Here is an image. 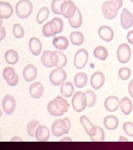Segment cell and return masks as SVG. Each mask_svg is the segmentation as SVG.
Segmentation results:
<instances>
[{
    "instance_id": "obj_1",
    "label": "cell",
    "mask_w": 133,
    "mask_h": 150,
    "mask_svg": "<svg viewBox=\"0 0 133 150\" xmlns=\"http://www.w3.org/2000/svg\"><path fill=\"white\" fill-rule=\"evenodd\" d=\"M69 106L70 105L65 99L58 96L48 103L47 110L51 115L58 117L63 116L64 113L67 112Z\"/></svg>"
},
{
    "instance_id": "obj_2",
    "label": "cell",
    "mask_w": 133,
    "mask_h": 150,
    "mask_svg": "<svg viewBox=\"0 0 133 150\" xmlns=\"http://www.w3.org/2000/svg\"><path fill=\"white\" fill-rule=\"evenodd\" d=\"M123 5L122 0H110L104 2L101 6L104 16L108 20H113L117 16L118 12Z\"/></svg>"
},
{
    "instance_id": "obj_3",
    "label": "cell",
    "mask_w": 133,
    "mask_h": 150,
    "mask_svg": "<svg viewBox=\"0 0 133 150\" xmlns=\"http://www.w3.org/2000/svg\"><path fill=\"white\" fill-rule=\"evenodd\" d=\"M70 129V122L69 118L57 120L53 122L52 126V132L54 136L59 137L67 134Z\"/></svg>"
},
{
    "instance_id": "obj_4",
    "label": "cell",
    "mask_w": 133,
    "mask_h": 150,
    "mask_svg": "<svg viewBox=\"0 0 133 150\" xmlns=\"http://www.w3.org/2000/svg\"><path fill=\"white\" fill-rule=\"evenodd\" d=\"M32 11L33 5L29 0H21L16 4V14L20 18H27L31 15Z\"/></svg>"
},
{
    "instance_id": "obj_5",
    "label": "cell",
    "mask_w": 133,
    "mask_h": 150,
    "mask_svg": "<svg viewBox=\"0 0 133 150\" xmlns=\"http://www.w3.org/2000/svg\"><path fill=\"white\" fill-rule=\"evenodd\" d=\"M72 105L76 112H81L84 111L87 106L85 93L82 91L75 92L72 98Z\"/></svg>"
},
{
    "instance_id": "obj_6",
    "label": "cell",
    "mask_w": 133,
    "mask_h": 150,
    "mask_svg": "<svg viewBox=\"0 0 133 150\" xmlns=\"http://www.w3.org/2000/svg\"><path fill=\"white\" fill-rule=\"evenodd\" d=\"M89 59L88 51L83 48L79 50L75 54L74 64L78 69H83L87 64Z\"/></svg>"
},
{
    "instance_id": "obj_7",
    "label": "cell",
    "mask_w": 133,
    "mask_h": 150,
    "mask_svg": "<svg viewBox=\"0 0 133 150\" xmlns=\"http://www.w3.org/2000/svg\"><path fill=\"white\" fill-rule=\"evenodd\" d=\"M132 56V50L127 43H122L118 47L117 58L122 64H127L129 61Z\"/></svg>"
},
{
    "instance_id": "obj_8",
    "label": "cell",
    "mask_w": 133,
    "mask_h": 150,
    "mask_svg": "<svg viewBox=\"0 0 133 150\" xmlns=\"http://www.w3.org/2000/svg\"><path fill=\"white\" fill-rule=\"evenodd\" d=\"M67 74L62 69H56L53 70L49 75V80L54 86L61 85L67 79Z\"/></svg>"
},
{
    "instance_id": "obj_9",
    "label": "cell",
    "mask_w": 133,
    "mask_h": 150,
    "mask_svg": "<svg viewBox=\"0 0 133 150\" xmlns=\"http://www.w3.org/2000/svg\"><path fill=\"white\" fill-rule=\"evenodd\" d=\"M51 61L54 67L57 69H62L67 64V58L63 52L55 51L52 52Z\"/></svg>"
},
{
    "instance_id": "obj_10",
    "label": "cell",
    "mask_w": 133,
    "mask_h": 150,
    "mask_svg": "<svg viewBox=\"0 0 133 150\" xmlns=\"http://www.w3.org/2000/svg\"><path fill=\"white\" fill-rule=\"evenodd\" d=\"M77 10V7L73 1H65L61 7V15L64 16L65 18L70 19L75 16Z\"/></svg>"
},
{
    "instance_id": "obj_11",
    "label": "cell",
    "mask_w": 133,
    "mask_h": 150,
    "mask_svg": "<svg viewBox=\"0 0 133 150\" xmlns=\"http://www.w3.org/2000/svg\"><path fill=\"white\" fill-rule=\"evenodd\" d=\"M2 107L5 112L7 115H12L14 112L16 108V101L13 97L7 95L2 101Z\"/></svg>"
},
{
    "instance_id": "obj_12",
    "label": "cell",
    "mask_w": 133,
    "mask_h": 150,
    "mask_svg": "<svg viewBox=\"0 0 133 150\" xmlns=\"http://www.w3.org/2000/svg\"><path fill=\"white\" fill-rule=\"evenodd\" d=\"M121 25L125 30H128L133 25V15L127 8H124L120 16Z\"/></svg>"
},
{
    "instance_id": "obj_13",
    "label": "cell",
    "mask_w": 133,
    "mask_h": 150,
    "mask_svg": "<svg viewBox=\"0 0 133 150\" xmlns=\"http://www.w3.org/2000/svg\"><path fill=\"white\" fill-rule=\"evenodd\" d=\"M104 82L105 76L101 71L96 72L91 77V86L95 90L100 89L104 85Z\"/></svg>"
},
{
    "instance_id": "obj_14",
    "label": "cell",
    "mask_w": 133,
    "mask_h": 150,
    "mask_svg": "<svg viewBox=\"0 0 133 150\" xmlns=\"http://www.w3.org/2000/svg\"><path fill=\"white\" fill-rule=\"evenodd\" d=\"M80 122L85 129L87 134H88L90 137H91L96 132V126L94 125L91 122L89 119L86 116H82L80 117Z\"/></svg>"
},
{
    "instance_id": "obj_15",
    "label": "cell",
    "mask_w": 133,
    "mask_h": 150,
    "mask_svg": "<svg viewBox=\"0 0 133 150\" xmlns=\"http://www.w3.org/2000/svg\"><path fill=\"white\" fill-rule=\"evenodd\" d=\"M37 72V69L34 65L28 64L23 69V78L27 82H31L36 79Z\"/></svg>"
},
{
    "instance_id": "obj_16",
    "label": "cell",
    "mask_w": 133,
    "mask_h": 150,
    "mask_svg": "<svg viewBox=\"0 0 133 150\" xmlns=\"http://www.w3.org/2000/svg\"><path fill=\"white\" fill-rule=\"evenodd\" d=\"M98 35L102 40L106 42H110L114 37V33L110 27L103 26L99 27Z\"/></svg>"
},
{
    "instance_id": "obj_17",
    "label": "cell",
    "mask_w": 133,
    "mask_h": 150,
    "mask_svg": "<svg viewBox=\"0 0 133 150\" xmlns=\"http://www.w3.org/2000/svg\"><path fill=\"white\" fill-rule=\"evenodd\" d=\"M104 106L108 111L114 112L118 110L120 106V101L117 97H108L105 100Z\"/></svg>"
},
{
    "instance_id": "obj_18",
    "label": "cell",
    "mask_w": 133,
    "mask_h": 150,
    "mask_svg": "<svg viewBox=\"0 0 133 150\" xmlns=\"http://www.w3.org/2000/svg\"><path fill=\"white\" fill-rule=\"evenodd\" d=\"M30 93L32 98L38 99L42 96L44 88L42 83L36 82L33 83L29 88Z\"/></svg>"
},
{
    "instance_id": "obj_19",
    "label": "cell",
    "mask_w": 133,
    "mask_h": 150,
    "mask_svg": "<svg viewBox=\"0 0 133 150\" xmlns=\"http://www.w3.org/2000/svg\"><path fill=\"white\" fill-rule=\"evenodd\" d=\"M29 47L30 51L34 56H37L42 51V43L41 41L37 38H32L30 40Z\"/></svg>"
},
{
    "instance_id": "obj_20",
    "label": "cell",
    "mask_w": 133,
    "mask_h": 150,
    "mask_svg": "<svg viewBox=\"0 0 133 150\" xmlns=\"http://www.w3.org/2000/svg\"><path fill=\"white\" fill-rule=\"evenodd\" d=\"M13 13V7L10 4L4 1L0 2V17L8 19L11 17Z\"/></svg>"
},
{
    "instance_id": "obj_21",
    "label": "cell",
    "mask_w": 133,
    "mask_h": 150,
    "mask_svg": "<svg viewBox=\"0 0 133 150\" xmlns=\"http://www.w3.org/2000/svg\"><path fill=\"white\" fill-rule=\"evenodd\" d=\"M50 136L49 129L45 126L40 125L36 130L35 137L38 141L45 142L48 141Z\"/></svg>"
},
{
    "instance_id": "obj_22",
    "label": "cell",
    "mask_w": 133,
    "mask_h": 150,
    "mask_svg": "<svg viewBox=\"0 0 133 150\" xmlns=\"http://www.w3.org/2000/svg\"><path fill=\"white\" fill-rule=\"evenodd\" d=\"M51 30L54 35L60 33L63 30V22L59 17H55L49 22Z\"/></svg>"
},
{
    "instance_id": "obj_23",
    "label": "cell",
    "mask_w": 133,
    "mask_h": 150,
    "mask_svg": "<svg viewBox=\"0 0 133 150\" xmlns=\"http://www.w3.org/2000/svg\"><path fill=\"white\" fill-rule=\"evenodd\" d=\"M53 46L60 51H63L68 48L69 41L64 36H58L54 38L53 40Z\"/></svg>"
},
{
    "instance_id": "obj_24",
    "label": "cell",
    "mask_w": 133,
    "mask_h": 150,
    "mask_svg": "<svg viewBox=\"0 0 133 150\" xmlns=\"http://www.w3.org/2000/svg\"><path fill=\"white\" fill-rule=\"evenodd\" d=\"M104 125L106 129L114 130L117 129L119 125V120L114 116L108 115L104 119Z\"/></svg>"
},
{
    "instance_id": "obj_25",
    "label": "cell",
    "mask_w": 133,
    "mask_h": 150,
    "mask_svg": "<svg viewBox=\"0 0 133 150\" xmlns=\"http://www.w3.org/2000/svg\"><path fill=\"white\" fill-rule=\"evenodd\" d=\"M120 107L122 112L125 115H128L133 110V103L128 97H125L120 100Z\"/></svg>"
},
{
    "instance_id": "obj_26",
    "label": "cell",
    "mask_w": 133,
    "mask_h": 150,
    "mask_svg": "<svg viewBox=\"0 0 133 150\" xmlns=\"http://www.w3.org/2000/svg\"><path fill=\"white\" fill-rule=\"evenodd\" d=\"M75 91V87L70 82H67L62 83L61 86V94L67 98H69L72 95Z\"/></svg>"
},
{
    "instance_id": "obj_27",
    "label": "cell",
    "mask_w": 133,
    "mask_h": 150,
    "mask_svg": "<svg viewBox=\"0 0 133 150\" xmlns=\"http://www.w3.org/2000/svg\"><path fill=\"white\" fill-rule=\"evenodd\" d=\"M68 21L71 27L74 28H80L82 26V22H83V18H82L81 12L78 8H77V12L75 13V16L72 18L68 19Z\"/></svg>"
},
{
    "instance_id": "obj_28",
    "label": "cell",
    "mask_w": 133,
    "mask_h": 150,
    "mask_svg": "<svg viewBox=\"0 0 133 150\" xmlns=\"http://www.w3.org/2000/svg\"><path fill=\"white\" fill-rule=\"evenodd\" d=\"M74 82L76 87L83 88L85 87L88 82V76L83 72H80L75 76Z\"/></svg>"
},
{
    "instance_id": "obj_29",
    "label": "cell",
    "mask_w": 133,
    "mask_h": 150,
    "mask_svg": "<svg viewBox=\"0 0 133 150\" xmlns=\"http://www.w3.org/2000/svg\"><path fill=\"white\" fill-rule=\"evenodd\" d=\"M69 38L71 42L75 46L82 45L84 41V36L83 34L79 31L72 32Z\"/></svg>"
},
{
    "instance_id": "obj_30",
    "label": "cell",
    "mask_w": 133,
    "mask_h": 150,
    "mask_svg": "<svg viewBox=\"0 0 133 150\" xmlns=\"http://www.w3.org/2000/svg\"><path fill=\"white\" fill-rule=\"evenodd\" d=\"M5 59L8 64H16L19 59L18 54L14 50H7L5 53Z\"/></svg>"
},
{
    "instance_id": "obj_31",
    "label": "cell",
    "mask_w": 133,
    "mask_h": 150,
    "mask_svg": "<svg viewBox=\"0 0 133 150\" xmlns=\"http://www.w3.org/2000/svg\"><path fill=\"white\" fill-rule=\"evenodd\" d=\"M94 56L96 59L104 61L108 58V52L105 47L99 46L96 47L94 50Z\"/></svg>"
},
{
    "instance_id": "obj_32",
    "label": "cell",
    "mask_w": 133,
    "mask_h": 150,
    "mask_svg": "<svg viewBox=\"0 0 133 150\" xmlns=\"http://www.w3.org/2000/svg\"><path fill=\"white\" fill-rule=\"evenodd\" d=\"M49 15V10L48 7H43L38 11L36 21L39 24H42L43 23L47 20Z\"/></svg>"
},
{
    "instance_id": "obj_33",
    "label": "cell",
    "mask_w": 133,
    "mask_h": 150,
    "mask_svg": "<svg viewBox=\"0 0 133 150\" xmlns=\"http://www.w3.org/2000/svg\"><path fill=\"white\" fill-rule=\"evenodd\" d=\"M39 126L40 123L37 120H32L30 121L27 126V131L29 136L32 137H34L36 130Z\"/></svg>"
},
{
    "instance_id": "obj_34",
    "label": "cell",
    "mask_w": 133,
    "mask_h": 150,
    "mask_svg": "<svg viewBox=\"0 0 133 150\" xmlns=\"http://www.w3.org/2000/svg\"><path fill=\"white\" fill-rule=\"evenodd\" d=\"M52 52L50 51H45L41 56V62L43 65L47 68H52L53 66L51 61V55Z\"/></svg>"
},
{
    "instance_id": "obj_35",
    "label": "cell",
    "mask_w": 133,
    "mask_h": 150,
    "mask_svg": "<svg viewBox=\"0 0 133 150\" xmlns=\"http://www.w3.org/2000/svg\"><path fill=\"white\" fill-rule=\"evenodd\" d=\"M16 74L15 69L11 67H7L3 71V77L6 81L7 83L13 80L16 76Z\"/></svg>"
},
{
    "instance_id": "obj_36",
    "label": "cell",
    "mask_w": 133,
    "mask_h": 150,
    "mask_svg": "<svg viewBox=\"0 0 133 150\" xmlns=\"http://www.w3.org/2000/svg\"><path fill=\"white\" fill-rule=\"evenodd\" d=\"M85 93L87 97V107L89 108L93 107L96 102V93L91 90H88L85 92Z\"/></svg>"
},
{
    "instance_id": "obj_37",
    "label": "cell",
    "mask_w": 133,
    "mask_h": 150,
    "mask_svg": "<svg viewBox=\"0 0 133 150\" xmlns=\"http://www.w3.org/2000/svg\"><path fill=\"white\" fill-rule=\"evenodd\" d=\"M96 134L91 137V139L93 142H103L105 139V133L104 130L101 127L96 126Z\"/></svg>"
},
{
    "instance_id": "obj_38",
    "label": "cell",
    "mask_w": 133,
    "mask_h": 150,
    "mask_svg": "<svg viewBox=\"0 0 133 150\" xmlns=\"http://www.w3.org/2000/svg\"><path fill=\"white\" fill-rule=\"evenodd\" d=\"M65 0H53L51 4L52 11L53 13L56 15H61V7Z\"/></svg>"
},
{
    "instance_id": "obj_39",
    "label": "cell",
    "mask_w": 133,
    "mask_h": 150,
    "mask_svg": "<svg viewBox=\"0 0 133 150\" xmlns=\"http://www.w3.org/2000/svg\"><path fill=\"white\" fill-rule=\"evenodd\" d=\"M13 33L15 38H21L24 36L25 31L23 27L20 24L16 23L13 27Z\"/></svg>"
},
{
    "instance_id": "obj_40",
    "label": "cell",
    "mask_w": 133,
    "mask_h": 150,
    "mask_svg": "<svg viewBox=\"0 0 133 150\" xmlns=\"http://www.w3.org/2000/svg\"><path fill=\"white\" fill-rule=\"evenodd\" d=\"M118 75L122 80H127L131 75V70L128 67H122L119 70Z\"/></svg>"
},
{
    "instance_id": "obj_41",
    "label": "cell",
    "mask_w": 133,
    "mask_h": 150,
    "mask_svg": "<svg viewBox=\"0 0 133 150\" xmlns=\"http://www.w3.org/2000/svg\"><path fill=\"white\" fill-rule=\"evenodd\" d=\"M123 129L125 134L129 136L133 137V123L132 122H126L122 125Z\"/></svg>"
},
{
    "instance_id": "obj_42",
    "label": "cell",
    "mask_w": 133,
    "mask_h": 150,
    "mask_svg": "<svg viewBox=\"0 0 133 150\" xmlns=\"http://www.w3.org/2000/svg\"><path fill=\"white\" fill-rule=\"evenodd\" d=\"M43 34L44 36L47 38H49V37H53L55 35L53 34V33L51 31V28L49 27V22L47 23H46L43 27Z\"/></svg>"
},
{
    "instance_id": "obj_43",
    "label": "cell",
    "mask_w": 133,
    "mask_h": 150,
    "mask_svg": "<svg viewBox=\"0 0 133 150\" xmlns=\"http://www.w3.org/2000/svg\"><path fill=\"white\" fill-rule=\"evenodd\" d=\"M18 81H19V77H18V75L16 74V76H15V79H14L13 80H12L11 81H10V82H8L7 83H8V85H9L10 86H17V85L18 84Z\"/></svg>"
},
{
    "instance_id": "obj_44",
    "label": "cell",
    "mask_w": 133,
    "mask_h": 150,
    "mask_svg": "<svg viewBox=\"0 0 133 150\" xmlns=\"http://www.w3.org/2000/svg\"><path fill=\"white\" fill-rule=\"evenodd\" d=\"M6 35V29L3 27L1 26L0 27V41H2L4 38H5Z\"/></svg>"
},
{
    "instance_id": "obj_45",
    "label": "cell",
    "mask_w": 133,
    "mask_h": 150,
    "mask_svg": "<svg viewBox=\"0 0 133 150\" xmlns=\"http://www.w3.org/2000/svg\"><path fill=\"white\" fill-rule=\"evenodd\" d=\"M128 92L130 96L133 98V80H131L128 85Z\"/></svg>"
},
{
    "instance_id": "obj_46",
    "label": "cell",
    "mask_w": 133,
    "mask_h": 150,
    "mask_svg": "<svg viewBox=\"0 0 133 150\" xmlns=\"http://www.w3.org/2000/svg\"><path fill=\"white\" fill-rule=\"evenodd\" d=\"M127 40L129 43L133 45V30L130 31L128 32Z\"/></svg>"
},
{
    "instance_id": "obj_47",
    "label": "cell",
    "mask_w": 133,
    "mask_h": 150,
    "mask_svg": "<svg viewBox=\"0 0 133 150\" xmlns=\"http://www.w3.org/2000/svg\"><path fill=\"white\" fill-rule=\"evenodd\" d=\"M130 1H131L132 3H133V0H130Z\"/></svg>"
}]
</instances>
